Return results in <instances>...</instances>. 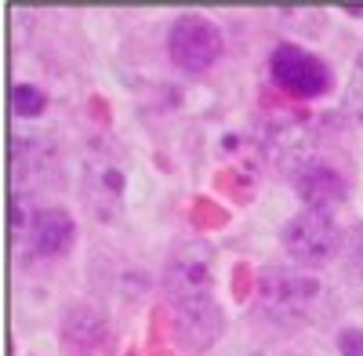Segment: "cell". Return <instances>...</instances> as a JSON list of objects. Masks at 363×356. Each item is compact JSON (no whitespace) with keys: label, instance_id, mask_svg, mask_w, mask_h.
I'll list each match as a JSON object with an SVG mask.
<instances>
[{"label":"cell","instance_id":"14","mask_svg":"<svg viewBox=\"0 0 363 356\" xmlns=\"http://www.w3.org/2000/svg\"><path fill=\"white\" fill-rule=\"evenodd\" d=\"M338 352L342 356H363V331L359 328H345L338 335Z\"/></svg>","mask_w":363,"mask_h":356},{"label":"cell","instance_id":"7","mask_svg":"<svg viewBox=\"0 0 363 356\" xmlns=\"http://www.w3.org/2000/svg\"><path fill=\"white\" fill-rule=\"evenodd\" d=\"M291 186H294L298 200L306 204L309 211H335V207L345 200V193H349L345 174L335 164L309 160V157L291 171Z\"/></svg>","mask_w":363,"mask_h":356},{"label":"cell","instance_id":"3","mask_svg":"<svg viewBox=\"0 0 363 356\" xmlns=\"http://www.w3.org/2000/svg\"><path fill=\"white\" fill-rule=\"evenodd\" d=\"M164 294L171 309L215 299V251L203 240L178 244L164 262Z\"/></svg>","mask_w":363,"mask_h":356},{"label":"cell","instance_id":"10","mask_svg":"<svg viewBox=\"0 0 363 356\" xmlns=\"http://www.w3.org/2000/svg\"><path fill=\"white\" fill-rule=\"evenodd\" d=\"M11 157H15V182H48L58 171V145L37 131V135H18L11 142Z\"/></svg>","mask_w":363,"mask_h":356},{"label":"cell","instance_id":"6","mask_svg":"<svg viewBox=\"0 0 363 356\" xmlns=\"http://www.w3.org/2000/svg\"><path fill=\"white\" fill-rule=\"evenodd\" d=\"M269 77L280 91L294 99H320L330 91V66L320 55L298 48V44H277L269 55Z\"/></svg>","mask_w":363,"mask_h":356},{"label":"cell","instance_id":"5","mask_svg":"<svg viewBox=\"0 0 363 356\" xmlns=\"http://www.w3.org/2000/svg\"><path fill=\"white\" fill-rule=\"evenodd\" d=\"M225 37L203 15H178L167 29V55L182 73H207L222 58Z\"/></svg>","mask_w":363,"mask_h":356},{"label":"cell","instance_id":"8","mask_svg":"<svg viewBox=\"0 0 363 356\" xmlns=\"http://www.w3.org/2000/svg\"><path fill=\"white\" fill-rule=\"evenodd\" d=\"M171 320H174V338L186 352H207L222 335V309L215 299L171 309Z\"/></svg>","mask_w":363,"mask_h":356},{"label":"cell","instance_id":"11","mask_svg":"<svg viewBox=\"0 0 363 356\" xmlns=\"http://www.w3.org/2000/svg\"><path fill=\"white\" fill-rule=\"evenodd\" d=\"M62 345L69 356H95L106 349L109 342V323L99 309L91 306H73L66 316H62Z\"/></svg>","mask_w":363,"mask_h":356},{"label":"cell","instance_id":"4","mask_svg":"<svg viewBox=\"0 0 363 356\" xmlns=\"http://www.w3.org/2000/svg\"><path fill=\"white\" fill-rule=\"evenodd\" d=\"M280 244L287 251V258L301 269H320L342 247V233L330 218V211H309L301 207L298 215H291L280 229Z\"/></svg>","mask_w":363,"mask_h":356},{"label":"cell","instance_id":"9","mask_svg":"<svg viewBox=\"0 0 363 356\" xmlns=\"http://www.w3.org/2000/svg\"><path fill=\"white\" fill-rule=\"evenodd\" d=\"M77 244V222L66 207H37L29 218V247L40 258H62Z\"/></svg>","mask_w":363,"mask_h":356},{"label":"cell","instance_id":"13","mask_svg":"<svg viewBox=\"0 0 363 356\" xmlns=\"http://www.w3.org/2000/svg\"><path fill=\"white\" fill-rule=\"evenodd\" d=\"M345 109L363 121V55L356 58V69H352L349 87H345Z\"/></svg>","mask_w":363,"mask_h":356},{"label":"cell","instance_id":"12","mask_svg":"<svg viewBox=\"0 0 363 356\" xmlns=\"http://www.w3.org/2000/svg\"><path fill=\"white\" fill-rule=\"evenodd\" d=\"M48 106V95L40 91L37 84H15L11 87V109L15 116H40Z\"/></svg>","mask_w":363,"mask_h":356},{"label":"cell","instance_id":"2","mask_svg":"<svg viewBox=\"0 0 363 356\" xmlns=\"http://www.w3.org/2000/svg\"><path fill=\"white\" fill-rule=\"evenodd\" d=\"M80 196L87 215L102 222V226H116L124 218V204H128V167L116 157L113 145L95 142L84 153L80 164Z\"/></svg>","mask_w":363,"mask_h":356},{"label":"cell","instance_id":"1","mask_svg":"<svg viewBox=\"0 0 363 356\" xmlns=\"http://www.w3.org/2000/svg\"><path fill=\"white\" fill-rule=\"evenodd\" d=\"M323 302V284L309 277L306 269H291V265H265L258 277V306L265 320L277 328H306L309 320L320 316Z\"/></svg>","mask_w":363,"mask_h":356}]
</instances>
